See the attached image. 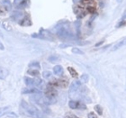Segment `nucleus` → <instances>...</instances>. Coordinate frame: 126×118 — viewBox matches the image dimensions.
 <instances>
[{
  "instance_id": "nucleus-7",
  "label": "nucleus",
  "mask_w": 126,
  "mask_h": 118,
  "mask_svg": "<svg viewBox=\"0 0 126 118\" xmlns=\"http://www.w3.org/2000/svg\"><path fill=\"white\" fill-rule=\"evenodd\" d=\"M19 24H20V25H22V26H31L32 22L28 17H24V18H23L21 21L19 22Z\"/></svg>"
},
{
  "instance_id": "nucleus-4",
  "label": "nucleus",
  "mask_w": 126,
  "mask_h": 118,
  "mask_svg": "<svg viewBox=\"0 0 126 118\" xmlns=\"http://www.w3.org/2000/svg\"><path fill=\"white\" fill-rule=\"evenodd\" d=\"M68 106H69L71 109H86V108H87L86 105H84L83 103H80V102H79V101H74V100L69 101Z\"/></svg>"
},
{
  "instance_id": "nucleus-18",
  "label": "nucleus",
  "mask_w": 126,
  "mask_h": 118,
  "mask_svg": "<svg viewBox=\"0 0 126 118\" xmlns=\"http://www.w3.org/2000/svg\"><path fill=\"white\" fill-rule=\"evenodd\" d=\"M42 76H43L44 79H50V78H51L52 74H51V72H50V71H43Z\"/></svg>"
},
{
  "instance_id": "nucleus-13",
  "label": "nucleus",
  "mask_w": 126,
  "mask_h": 118,
  "mask_svg": "<svg viewBox=\"0 0 126 118\" xmlns=\"http://www.w3.org/2000/svg\"><path fill=\"white\" fill-rule=\"evenodd\" d=\"M8 12V8L4 5H0V16H5Z\"/></svg>"
},
{
  "instance_id": "nucleus-3",
  "label": "nucleus",
  "mask_w": 126,
  "mask_h": 118,
  "mask_svg": "<svg viewBox=\"0 0 126 118\" xmlns=\"http://www.w3.org/2000/svg\"><path fill=\"white\" fill-rule=\"evenodd\" d=\"M68 79H57V80H53L52 82H50V86L51 87H62V88H65V87H68Z\"/></svg>"
},
{
  "instance_id": "nucleus-19",
  "label": "nucleus",
  "mask_w": 126,
  "mask_h": 118,
  "mask_svg": "<svg viewBox=\"0 0 126 118\" xmlns=\"http://www.w3.org/2000/svg\"><path fill=\"white\" fill-rule=\"evenodd\" d=\"M94 109H95V111L97 112V114L99 115V116H102V114H103V109L102 107L100 106L99 105H96L95 106H94Z\"/></svg>"
},
{
  "instance_id": "nucleus-20",
  "label": "nucleus",
  "mask_w": 126,
  "mask_h": 118,
  "mask_svg": "<svg viewBox=\"0 0 126 118\" xmlns=\"http://www.w3.org/2000/svg\"><path fill=\"white\" fill-rule=\"evenodd\" d=\"M72 52L75 53V54H84V52L79 50V48H73L72 49Z\"/></svg>"
},
{
  "instance_id": "nucleus-24",
  "label": "nucleus",
  "mask_w": 126,
  "mask_h": 118,
  "mask_svg": "<svg viewBox=\"0 0 126 118\" xmlns=\"http://www.w3.org/2000/svg\"><path fill=\"white\" fill-rule=\"evenodd\" d=\"M24 1V0H14V5H16V6H20Z\"/></svg>"
},
{
  "instance_id": "nucleus-25",
  "label": "nucleus",
  "mask_w": 126,
  "mask_h": 118,
  "mask_svg": "<svg viewBox=\"0 0 126 118\" xmlns=\"http://www.w3.org/2000/svg\"><path fill=\"white\" fill-rule=\"evenodd\" d=\"M6 116H7L8 117L17 118V115H16V114H15V113H13V112H8V113L6 114Z\"/></svg>"
},
{
  "instance_id": "nucleus-16",
  "label": "nucleus",
  "mask_w": 126,
  "mask_h": 118,
  "mask_svg": "<svg viewBox=\"0 0 126 118\" xmlns=\"http://www.w3.org/2000/svg\"><path fill=\"white\" fill-rule=\"evenodd\" d=\"M68 72L70 73L71 76L73 77V78H78L79 74H78V72H77V71L75 70V68H71V67H68Z\"/></svg>"
},
{
  "instance_id": "nucleus-11",
  "label": "nucleus",
  "mask_w": 126,
  "mask_h": 118,
  "mask_svg": "<svg viewBox=\"0 0 126 118\" xmlns=\"http://www.w3.org/2000/svg\"><path fill=\"white\" fill-rule=\"evenodd\" d=\"M24 82H25L26 86H28V87H34V79L25 77L24 78Z\"/></svg>"
},
{
  "instance_id": "nucleus-26",
  "label": "nucleus",
  "mask_w": 126,
  "mask_h": 118,
  "mask_svg": "<svg viewBox=\"0 0 126 118\" xmlns=\"http://www.w3.org/2000/svg\"><path fill=\"white\" fill-rule=\"evenodd\" d=\"M65 118H79V117L76 116L75 115H73V114H68V115L65 116Z\"/></svg>"
},
{
  "instance_id": "nucleus-17",
  "label": "nucleus",
  "mask_w": 126,
  "mask_h": 118,
  "mask_svg": "<svg viewBox=\"0 0 126 118\" xmlns=\"http://www.w3.org/2000/svg\"><path fill=\"white\" fill-rule=\"evenodd\" d=\"M9 108H10L9 106H5V107H1V108H0V117H2L3 116L6 115Z\"/></svg>"
},
{
  "instance_id": "nucleus-10",
  "label": "nucleus",
  "mask_w": 126,
  "mask_h": 118,
  "mask_svg": "<svg viewBox=\"0 0 126 118\" xmlns=\"http://www.w3.org/2000/svg\"><path fill=\"white\" fill-rule=\"evenodd\" d=\"M27 74H29L30 76L35 77V78H38L40 76V72L39 69H34V68H30L27 70Z\"/></svg>"
},
{
  "instance_id": "nucleus-29",
  "label": "nucleus",
  "mask_w": 126,
  "mask_h": 118,
  "mask_svg": "<svg viewBox=\"0 0 126 118\" xmlns=\"http://www.w3.org/2000/svg\"><path fill=\"white\" fill-rule=\"evenodd\" d=\"M123 19H125L126 18V11L124 13V15H123V17H122Z\"/></svg>"
},
{
  "instance_id": "nucleus-2",
  "label": "nucleus",
  "mask_w": 126,
  "mask_h": 118,
  "mask_svg": "<svg viewBox=\"0 0 126 118\" xmlns=\"http://www.w3.org/2000/svg\"><path fill=\"white\" fill-rule=\"evenodd\" d=\"M58 96V92L55 88L51 86H48V87L45 90V97L44 101L46 105H51L56 102V98Z\"/></svg>"
},
{
  "instance_id": "nucleus-27",
  "label": "nucleus",
  "mask_w": 126,
  "mask_h": 118,
  "mask_svg": "<svg viewBox=\"0 0 126 118\" xmlns=\"http://www.w3.org/2000/svg\"><path fill=\"white\" fill-rule=\"evenodd\" d=\"M87 116H88V118H97L96 117V115H95L94 112H91V113H89Z\"/></svg>"
},
{
  "instance_id": "nucleus-8",
  "label": "nucleus",
  "mask_w": 126,
  "mask_h": 118,
  "mask_svg": "<svg viewBox=\"0 0 126 118\" xmlns=\"http://www.w3.org/2000/svg\"><path fill=\"white\" fill-rule=\"evenodd\" d=\"M22 17H23V12H21V11H15L13 15H12V18L14 20H16V21H18L19 19L22 20L23 19Z\"/></svg>"
},
{
  "instance_id": "nucleus-15",
  "label": "nucleus",
  "mask_w": 126,
  "mask_h": 118,
  "mask_svg": "<svg viewBox=\"0 0 126 118\" xmlns=\"http://www.w3.org/2000/svg\"><path fill=\"white\" fill-rule=\"evenodd\" d=\"M29 68H34V69H40V68H41V66H40L39 62H37V61H33V62H31L29 64Z\"/></svg>"
},
{
  "instance_id": "nucleus-6",
  "label": "nucleus",
  "mask_w": 126,
  "mask_h": 118,
  "mask_svg": "<svg viewBox=\"0 0 126 118\" xmlns=\"http://www.w3.org/2000/svg\"><path fill=\"white\" fill-rule=\"evenodd\" d=\"M80 86H81V82L79 81V80H75V81H73L71 83L70 87H69V92H70V93L76 92L77 90L80 87Z\"/></svg>"
},
{
  "instance_id": "nucleus-12",
  "label": "nucleus",
  "mask_w": 126,
  "mask_h": 118,
  "mask_svg": "<svg viewBox=\"0 0 126 118\" xmlns=\"http://www.w3.org/2000/svg\"><path fill=\"white\" fill-rule=\"evenodd\" d=\"M8 75V71L5 68H0V79H5Z\"/></svg>"
},
{
  "instance_id": "nucleus-14",
  "label": "nucleus",
  "mask_w": 126,
  "mask_h": 118,
  "mask_svg": "<svg viewBox=\"0 0 126 118\" xmlns=\"http://www.w3.org/2000/svg\"><path fill=\"white\" fill-rule=\"evenodd\" d=\"M35 93H40V91L36 88L24 89V91H23V94H35Z\"/></svg>"
},
{
  "instance_id": "nucleus-28",
  "label": "nucleus",
  "mask_w": 126,
  "mask_h": 118,
  "mask_svg": "<svg viewBox=\"0 0 126 118\" xmlns=\"http://www.w3.org/2000/svg\"><path fill=\"white\" fill-rule=\"evenodd\" d=\"M0 50H1V51L5 50V46H4V44H3L1 42H0Z\"/></svg>"
},
{
  "instance_id": "nucleus-5",
  "label": "nucleus",
  "mask_w": 126,
  "mask_h": 118,
  "mask_svg": "<svg viewBox=\"0 0 126 118\" xmlns=\"http://www.w3.org/2000/svg\"><path fill=\"white\" fill-rule=\"evenodd\" d=\"M125 45H126V37H124V38H123L122 40H120L117 43H115V44L113 45V47L111 49V51H115L121 49L122 47H124Z\"/></svg>"
},
{
  "instance_id": "nucleus-21",
  "label": "nucleus",
  "mask_w": 126,
  "mask_h": 118,
  "mask_svg": "<svg viewBox=\"0 0 126 118\" xmlns=\"http://www.w3.org/2000/svg\"><path fill=\"white\" fill-rule=\"evenodd\" d=\"M81 81L83 82V83H87V82L88 81V76L86 75V74L82 75L81 76Z\"/></svg>"
},
{
  "instance_id": "nucleus-23",
  "label": "nucleus",
  "mask_w": 126,
  "mask_h": 118,
  "mask_svg": "<svg viewBox=\"0 0 126 118\" xmlns=\"http://www.w3.org/2000/svg\"><path fill=\"white\" fill-rule=\"evenodd\" d=\"M87 11H88L89 13H94V12L96 11V9H95V7H94V5H89V6L87 7Z\"/></svg>"
},
{
  "instance_id": "nucleus-1",
  "label": "nucleus",
  "mask_w": 126,
  "mask_h": 118,
  "mask_svg": "<svg viewBox=\"0 0 126 118\" xmlns=\"http://www.w3.org/2000/svg\"><path fill=\"white\" fill-rule=\"evenodd\" d=\"M21 105H22V106L24 107V110H25V112H26L27 115L30 116L31 117H32V118H44V116H43V115H42V112H41L38 108L35 107L34 105H29L28 103H26L25 101H24V100L22 101Z\"/></svg>"
},
{
  "instance_id": "nucleus-22",
  "label": "nucleus",
  "mask_w": 126,
  "mask_h": 118,
  "mask_svg": "<svg viewBox=\"0 0 126 118\" xmlns=\"http://www.w3.org/2000/svg\"><path fill=\"white\" fill-rule=\"evenodd\" d=\"M59 57L58 56H55V55H53V56H50V58H49V60L50 61H51V62H55V61H57V60H59Z\"/></svg>"
},
{
  "instance_id": "nucleus-9",
  "label": "nucleus",
  "mask_w": 126,
  "mask_h": 118,
  "mask_svg": "<svg viewBox=\"0 0 126 118\" xmlns=\"http://www.w3.org/2000/svg\"><path fill=\"white\" fill-rule=\"evenodd\" d=\"M53 72L57 76H61L63 74V68L61 65H57L53 68Z\"/></svg>"
}]
</instances>
